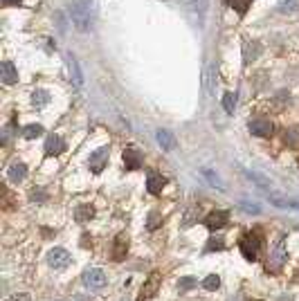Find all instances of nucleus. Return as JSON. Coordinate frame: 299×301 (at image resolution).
Listing matches in <instances>:
<instances>
[{"mask_svg":"<svg viewBox=\"0 0 299 301\" xmlns=\"http://www.w3.org/2000/svg\"><path fill=\"white\" fill-rule=\"evenodd\" d=\"M70 18H72V25H75L79 32L90 30V25H93V14H90L88 0H75V3L70 5Z\"/></svg>","mask_w":299,"mask_h":301,"instance_id":"1","label":"nucleus"},{"mask_svg":"<svg viewBox=\"0 0 299 301\" xmlns=\"http://www.w3.org/2000/svg\"><path fill=\"white\" fill-rule=\"evenodd\" d=\"M239 247H241V254H243L247 261H257L259 247H261V231L243 234L241 236V241H239Z\"/></svg>","mask_w":299,"mask_h":301,"instance_id":"2","label":"nucleus"},{"mask_svg":"<svg viewBox=\"0 0 299 301\" xmlns=\"http://www.w3.org/2000/svg\"><path fill=\"white\" fill-rule=\"evenodd\" d=\"M182 9L194 18V22L198 27L205 25V16H207V0H182Z\"/></svg>","mask_w":299,"mask_h":301,"instance_id":"3","label":"nucleus"},{"mask_svg":"<svg viewBox=\"0 0 299 301\" xmlns=\"http://www.w3.org/2000/svg\"><path fill=\"white\" fill-rule=\"evenodd\" d=\"M160 283H162V276L157 274V272H153V274H151L149 279H146V283L142 286V290H140L137 301H149V299H153L155 292L160 290Z\"/></svg>","mask_w":299,"mask_h":301,"instance_id":"4","label":"nucleus"},{"mask_svg":"<svg viewBox=\"0 0 299 301\" xmlns=\"http://www.w3.org/2000/svg\"><path fill=\"white\" fill-rule=\"evenodd\" d=\"M83 283H86L90 290H99V288L106 286V272L99 268H90L83 272Z\"/></svg>","mask_w":299,"mask_h":301,"instance_id":"5","label":"nucleus"},{"mask_svg":"<svg viewBox=\"0 0 299 301\" xmlns=\"http://www.w3.org/2000/svg\"><path fill=\"white\" fill-rule=\"evenodd\" d=\"M48 263H50V268H54V270H63L70 265V254H67L63 247H54L48 252Z\"/></svg>","mask_w":299,"mask_h":301,"instance_id":"6","label":"nucleus"},{"mask_svg":"<svg viewBox=\"0 0 299 301\" xmlns=\"http://www.w3.org/2000/svg\"><path fill=\"white\" fill-rule=\"evenodd\" d=\"M65 65H67V75H70L72 83H75L77 88H81L83 86V72H81V65H79L77 56L72 54V52L65 54Z\"/></svg>","mask_w":299,"mask_h":301,"instance_id":"7","label":"nucleus"},{"mask_svg":"<svg viewBox=\"0 0 299 301\" xmlns=\"http://www.w3.org/2000/svg\"><path fill=\"white\" fill-rule=\"evenodd\" d=\"M266 198L274 204V207H281V209H299V198H288V196L279 194V191H268Z\"/></svg>","mask_w":299,"mask_h":301,"instance_id":"8","label":"nucleus"},{"mask_svg":"<svg viewBox=\"0 0 299 301\" xmlns=\"http://www.w3.org/2000/svg\"><path fill=\"white\" fill-rule=\"evenodd\" d=\"M106 162H108V149H97L93 155L88 157V164L93 169V173H101L106 169Z\"/></svg>","mask_w":299,"mask_h":301,"instance_id":"9","label":"nucleus"},{"mask_svg":"<svg viewBox=\"0 0 299 301\" xmlns=\"http://www.w3.org/2000/svg\"><path fill=\"white\" fill-rule=\"evenodd\" d=\"M272 130H274V126L268 119H252L250 122V133L257 135V137H270Z\"/></svg>","mask_w":299,"mask_h":301,"instance_id":"10","label":"nucleus"},{"mask_svg":"<svg viewBox=\"0 0 299 301\" xmlns=\"http://www.w3.org/2000/svg\"><path fill=\"white\" fill-rule=\"evenodd\" d=\"M227 220H229V212H225V209H216V212H212L205 218V225L210 227V229H221V227L227 225Z\"/></svg>","mask_w":299,"mask_h":301,"instance_id":"11","label":"nucleus"},{"mask_svg":"<svg viewBox=\"0 0 299 301\" xmlns=\"http://www.w3.org/2000/svg\"><path fill=\"white\" fill-rule=\"evenodd\" d=\"M126 252H128V238H126V234H117L115 241H112V252H110L112 261H124Z\"/></svg>","mask_w":299,"mask_h":301,"instance_id":"12","label":"nucleus"},{"mask_svg":"<svg viewBox=\"0 0 299 301\" xmlns=\"http://www.w3.org/2000/svg\"><path fill=\"white\" fill-rule=\"evenodd\" d=\"M165 184H167L165 175H160L157 171H149V178H146V189H149V194L160 196V191L165 189Z\"/></svg>","mask_w":299,"mask_h":301,"instance_id":"13","label":"nucleus"},{"mask_svg":"<svg viewBox=\"0 0 299 301\" xmlns=\"http://www.w3.org/2000/svg\"><path fill=\"white\" fill-rule=\"evenodd\" d=\"M65 151V142L61 135H50L48 140H45V155H61V153Z\"/></svg>","mask_w":299,"mask_h":301,"instance_id":"14","label":"nucleus"},{"mask_svg":"<svg viewBox=\"0 0 299 301\" xmlns=\"http://www.w3.org/2000/svg\"><path fill=\"white\" fill-rule=\"evenodd\" d=\"M122 157H124V167H126L128 171H135V169H140V164H142L140 151H137V149H133V146L124 149V151H122Z\"/></svg>","mask_w":299,"mask_h":301,"instance_id":"15","label":"nucleus"},{"mask_svg":"<svg viewBox=\"0 0 299 301\" xmlns=\"http://www.w3.org/2000/svg\"><path fill=\"white\" fill-rule=\"evenodd\" d=\"M93 218H95V207L93 204H86V202L77 204V209H75V220L77 223H88V220H93Z\"/></svg>","mask_w":299,"mask_h":301,"instance_id":"16","label":"nucleus"},{"mask_svg":"<svg viewBox=\"0 0 299 301\" xmlns=\"http://www.w3.org/2000/svg\"><path fill=\"white\" fill-rule=\"evenodd\" d=\"M3 81L7 83V86H11V83L18 81V72H16V65L11 63V61H3Z\"/></svg>","mask_w":299,"mask_h":301,"instance_id":"17","label":"nucleus"},{"mask_svg":"<svg viewBox=\"0 0 299 301\" xmlns=\"http://www.w3.org/2000/svg\"><path fill=\"white\" fill-rule=\"evenodd\" d=\"M25 175H27V167L22 162H18V164H11V169H9V180L11 182H22L25 180Z\"/></svg>","mask_w":299,"mask_h":301,"instance_id":"18","label":"nucleus"},{"mask_svg":"<svg viewBox=\"0 0 299 301\" xmlns=\"http://www.w3.org/2000/svg\"><path fill=\"white\" fill-rule=\"evenodd\" d=\"M243 173H245V178H250L252 182H255L257 187H261V189H268V187H272V182H270L266 175H261V173H257V171H250V169H243Z\"/></svg>","mask_w":299,"mask_h":301,"instance_id":"19","label":"nucleus"},{"mask_svg":"<svg viewBox=\"0 0 299 301\" xmlns=\"http://www.w3.org/2000/svg\"><path fill=\"white\" fill-rule=\"evenodd\" d=\"M155 137H157V142H160V146H162L165 151H171L173 146H176V140H173V135L169 133V130H165V128H162V130H157V135H155Z\"/></svg>","mask_w":299,"mask_h":301,"instance_id":"20","label":"nucleus"},{"mask_svg":"<svg viewBox=\"0 0 299 301\" xmlns=\"http://www.w3.org/2000/svg\"><path fill=\"white\" fill-rule=\"evenodd\" d=\"M50 104V92L48 90H34L32 92V106L34 108H45Z\"/></svg>","mask_w":299,"mask_h":301,"instance_id":"21","label":"nucleus"},{"mask_svg":"<svg viewBox=\"0 0 299 301\" xmlns=\"http://www.w3.org/2000/svg\"><path fill=\"white\" fill-rule=\"evenodd\" d=\"M200 173H202V178H205V180H207V182H210L212 187H216L218 191H225V187H223V180L218 178V175L214 173L212 169H205V167H202V169H200Z\"/></svg>","mask_w":299,"mask_h":301,"instance_id":"22","label":"nucleus"},{"mask_svg":"<svg viewBox=\"0 0 299 301\" xmlns=\"http://www.w3.org/2000/svg\"><path fill=\"white\" fill-rule=\"evenodd\" d=\"M250 3L252 0H227V5L232 7L239 16H245L247 14V9H250Z\"/></svg>","mask_w":299,"mask_h":301,"instance_id":"23","label":"nucleus"},{"mask_svg":"<svg viewBox=\"0 0 299 301\" xmlns=\"http://www.w3.org/2000/svg\"><path fill=\"white\" fill-rule=\"evenodd\" d=\"M288 261V254H286V249L284 247H277L274 249V254H272V270H279L281 265Z\"/></svg>","mask_w":299,"mask_h":301,"instance_id":"24","label":"nucleus"},{"mask_svg":"<svg viewBox=\"0 0 299 301\" xmlns=\"http://www.w3.org/2000/svg\"><path fill=\"white\" fill-rule=\"evenodd\" d=\"M41 133H43L41 124H30V126L22 128V137H25V140H36Z\"/></svg>","mask_w":299,"mask_h":301,"instance_id":"25","label":"nucleus"},{"mask_svg":"<svg viewBox=\"0 0 299 301\" xmlns=\"http://www.w3.org/2000/svg\"><path fill=\"white\" fill-rule=\"evenodd\" d=\"M286 144L290 149H299V126H292L288 133H286Z\"/></svg>","mask_w":299,"mask_h":301,"instance_id":"26","label":"nucleus"},{"mask_svg":"<svg viewBox=\"0 0 299 301\" xmlns=\"http://www.w3.org/2000/svg\"><path fill=\"white\" fill-rule=\"evenodd\" d=\"M297 9H299V0H281L279 3L281 14H295Z\"/></svg>","mask_w":299,"mask_h":301,"instance_id":"27","label":"nucleus"},{"mask_svg":"<svg viewBox=\"0 0 299 301\" xmlns=\"http://www.w3.org/2000/svg\"><path fill=\"white\" fill-rule=\"evenodd\" d=\"M223 108H225L227 115H232L234 112V108H236V95L234 92H225L223 95Z\"/></svg>","mask_w":299,"mask_h":301,"instance_id":"28","label":"nucleus"},{"mask_svg":"<svg viewBox=\"0 0 299 301\" xmlns=\"http://www.w3.org/2000/svg\"><path fill=\"white\" fill-rule=\"evenodd\" d=\"M202 288H205V290H218V288H221V276L210 274L205 281H202Z\"/></svg>","mask_w":299,"mask_h":301,"instance_id":"29","label":"nucleus"},{"mask_svg":"<svg viewBox=\"0 0 299 301\" xmlns=\"http://www.w3.org/2000/svg\"><path fill=\"white\" fill-rule=\"evenodd\" d=\"M225 238H221V236H214V238H210V243H207V247H205V252H218V249H225Z\"/></svg>","mask_w":299,"mask_h":301,"instance_id":"30","label":"nucleus"},{"mask_svg":"<svg viewBox=\"0 0 299 301\" xmlns=\"http://www.w3.org/2000/svg\"><path fill=\"white\" fill-rule=\"evenodd\" d=\"M160 225H162V216L157 214V212H151V214H149V220H146V229L153 231V229H157Z\"/></svg>","mask_w":299,"mask_h":301,"instance_id":"31","label":"nucleus"},{"mask_svg":"<svg viewBox=\"0 0 299 301\" xmlns=\"http://www.w3.org/2000/svg\"><path fill=\"white\" fill-rule=\"evenodd\" d=\"M191 288H196V276H182V279L178 281V290L180 292H187Z\"/></svg>","mask_w":299,"mask_h":301,"instance_id":"32","label":"nucleus"},{"mask_svg":"<svg viewBox=\"0 0 299 301\" xmlns=\"http://www.w3.org/2000/svg\"><path fill=\"white\" fill-rule=\"evenodd\" d=\"M241 209L247 212V214H261V207H259V204L247 202V200H241Z\"/></svg>","mask_w":299,"mask_h":301,"instance_id":"33","label":"nucleus"},{"mask_svg":"<svg viewBox=\"0 0 299 301\" xmlns=\"http://www.w3.org/2000/svg\"><path fill=\"white\" fill-rule=\"evenodd\" d=\"M9 301H32V299H30V294L18 292V294H11V299H9Z\"/></svg>","mask_w":299,"mask_h":301,"instance_id":"34","label":"nucleus"},{"mask_svg":"<svg viewBox=\"0 0 299 301\" xmlns=\"http://www.w3.org/2000/svg\"><path fill=\"white\" fill-rule=\"evenodd\" d=\"M20 0H3V5H7V7H11V5H18Z\"/></svg>","mask_w":299,"mask_h":301,"instance_id":"35","label":"nucleus"},{"mask_svg":"<svg viewBox=\"0 0 299 301\" xmlns=\"http://www.w3.org/2000/svg\"><path fill=\"white\" fill-rule=\"evenodd\" d=\"M81 245H83V247H90V238H88V236L81 238Z\"/></svg>","mask_w":299,"mask_h":301,"instance_id":"36","label":"nucleus"}]
</instances>
